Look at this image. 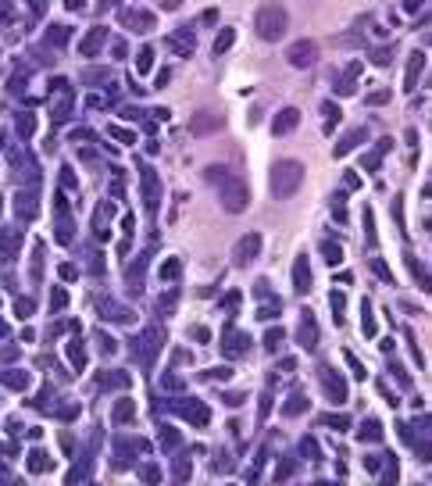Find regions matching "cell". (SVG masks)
Instances as JSON below:
<instances>
[{
	"instance_id": "obj_1",
	"label": "cell",
	"mask_w": 432,
	"mask_h": 486,
	"mask_svg": "<svg viewBox=\"0 0 432 486\" xmlns=\"http://www.w3.org/2000/svg\"><path fill=\"white\" fill-rule=\"evenodd\" d=\"M300 183H304V165H300V161H275V165H272L268 186H272V197H275V201H289V197L300 190Z\"/></svg>"
},
{
	"instance_id": "obj_2",
	"label": "cell",
	"mask_w": 432,
	"mask_h": 486,
	"mask_svg": "<svg viewBox=\"0 0 432 486\" xmlns=\"http://www.w3.org/2000/svg\"><path fill=\"white\" fill-rule=\"evenodd\" d=\"M254 29H257V36L261 40H268V43H275V40H283L289 29V14L283 4H265V7H257V14H254Z\"/></svg>"
},
{
	"instance_id": "obj_3",
	"label": "cell",
	"mask_w": 432,
	"mask_h": 486,
	"mask_svg": "<svg viewBox=\"0 0 432 486\" xmlns=\"http://www.w3.org/2000/svg\"><path fill=\"white\" fill-rule=\"evenodd\" d=\"M247 204H250L247 183H243L239 175H225V179H221V208L229 211V214H236V211H243Z\"/></svg>"
},
{
	"instance_id": "obj_4",
	"label": "cell",
	"mask_w": 432,
	"mask_h": 486,
	"mask_svg": "<svg viewBox=\"0 0 432 486\" xmlns=\"http://www.w3.org/2000/svg\"><path fill=\"white\" fill-rule=\"evenodd\" d=\"M286 61L293 68H311L314 61H318V43L314 40H300V43H293L286 50Z\"/></svg>"
},
{
	"instance_id": "obj_5",
	"label": "cell",
	"mask_w": 432,
	"mask_h": 486,
	"mask_svg": "<svg viewBox=\"0 0 432 486\" xmlns=\"http://www.w3.org/2000/svg\"><path fill=\"white\" fill-rule=\"evenodd\" d=\"M257 254H261V232H247V236L236 243V250H232V261H236V265H250Z\"/></svg>"
},
{
	"instance_id": "obj_6",
	"label": "cell",
	"mask_w": 432,
	"mask_h": 486,
	"mask_svg": "<svg viewBox=\"0 0 432 486\" xmlns=\"http://www.w3.org/2000/svg\"><path fill=\"white\" fill-rule=\"evenodd\" d=\"M296 340L304 350L318 347V326H314V315L311 311H300V329H296Z\"/></svg>"
},
{
	"instance_id": "obj_7",
	"label": "cell",
	"mask_w": 432,
	"mask_h": 486,
	"mask_svg": "<svg viewBox=\"0 0 432 486\" xmlns=\"http://www.w3.org/2000/svg\"><path fill=\"white\" fill-rule=\"evenodd\" d=\"M300 125V111L296 107H283L275 118H272V136H286L289 129H296Z\"/></svg>"
},
{
	"instance_id": "obj_8",
	"label": "cell",
	"mask_w": 432,
	"mask_h": 486,
	"mask_svg": "<svg viewBox=\"0 0 432 486\" xmlns=\"http://www.w3.org/2000/svg\"><path fill=\"white\" fill-rule=\"evenodd\" d=\"M215 129H221V115H215V111H200L190 122V133L193 136H204V133H215Z\"/></svg>"
},
{
	"instance_id": "obj_9",
	"label": "cell",
	"mask_w": 432,
	"mask_h": 486,
	"mask_svg": "<svg viewBox=\"0 0 432 486\" xmlns=\"http://www.w3.org/2000/svg\"><path fill=\"white\" fill-rule=\"evenodd\" d=\"M247 333H236V329H225V344H221V354L225 357H239V354H247Z\"/></svg>"
},
{
	"instance_id": "obj_10",
	"label": "cell",
	"mask_w": 432,
	"mask_h": 486,
	"mask_svg": "<svg viewBox=\"0 0 432 486\" xmlns=\"http://www.w3.org/2000/svg\"><path fill=\"white\" fill-rule=\"evenodd\" d=\"M157 197H161V183H157V175H154L150 168H143V204L154 211L157 204H161Z\"/></svg>"
},
{
	"instance_id": "obj_11",
	"label": "cell",
	"mask_w": 432,
	"mask_h": 486,
	"mask_svg": "<svg viewBox=\"0 0 432 486\" xmlns=\"http://www.w3.org/2000/svg\"><path fill=\"white\" fill-rule=\"evenodd\" d=\"M322 386H325V393L340 404V401H347V386H343V379L332 372V368H325V375H322Z\"/></svg>"
},
{
	"instance_id": "obj_12",
	"label": "cell",
	"mask_w": 432,
	"mask_h": 486,
	"mask_svg": "<svg viewBox=\"0 0 432 486\" xmlns=\"http://www.w3.org/2000/svg\"><path fill=\"white\" fill-rule=\"evenodd\" d=\"M293 282H296V290L300 293H307L311 290V265H307V258L300 254L296 258V265H293Z\"/></svg>"
},
{
	"instance_id": "obj_13",
	"label": "cell",
	"mask_w": 432,
	"mask_h": 486,
	"mask_svg": "<svg viewBox=\"0 0 432 486\" xmlns=\"http://www.w3.org/2000/svg\"><path fill=\"white\" fill-rule=\"evenodd\" d=\"M358 79H361V65H358V61H354V65L347 68V75L340 79V86H336V93H340V97H347V93H354V89H358V86H354Z\"/></svg>"
},
{
	"instance_id": "obj_14",
	"label": "cell",
	"mask_w": 432,
	"mask_h": 486,
	"mask_svg": "<svg viewBox=\"0 0 432 486\" xmlns=\"http://www.w3.org/2000/svg\"><path fill=\"white\" fill-rule=\"evenodd\" d=\"M368 136V133H364V129H350V133H347V136L340 139V143H336V157H343V154H350V150H354V147H358L361 139Z\"/></svg>"
},
{
	"instance_id": "obj_15",
	"label": "cell",
	"mask_w": 432,
	"mask_h": 486,
	"mask_svg": "<svg viewBox=\"0 0 432 486\" xmlns=\"http://www.w3.org/2000/svg\"><path fill=\"white\" fill-rule=\"evenodd\" d=\"M50 469H54V461H50L47 451H32L29 454V472H50Z\"/></svg>"
},
{
	"instance_id": "obj_16",
	"label": "cell",
	"mask_w": 432,
	"mask_h": 486,
	"mask_svg": "<svg viewBox=\"0 0 432 486\" xmlns=\"http://www.w3.org/2000/svg\"><path fill=\"white\" fill-rule=\"evenodd\" d=\"M232 43H236V29H221V32H218V40H215V47H211V50H215V58H221Z\"/></svg>"
},
{
	"instance_id": "obj_17",
	"label": "cell",
	"mask_w": 432,
	"mask_h": 486,
	"mask_svg": "<svg viewBox=\"0 0 432 486\" xmlns=\"http://www.w3.org/2000/svg\"><path fill=\"white\" fill-rule=\"evenodd\" d=\"M100 43H104V29H93V32L86 36V43H82L79 50H82V54L89 58V54H97V50H100Z\"/></svg>"
},
{
	"instance_id": "obj_18",
	"label": "cell",
	"mask_w": 432,
	"mask_h": 486,
	"mask_svg": "<svg viewBox=\"0 0 432 486\" xmlns=\"http://www.w3.org/2000/svg\"><path fill=\"white\" fill-rule=\"evenodd\" d=\"M425 68V54H411V65H407V89H415V79L418 71Z\"/></svg>"
},
{
	"instance_id": "obj_19",
	"label": "cell",
	"mask_w": 432,
	"mask_h": 486,
	"mask_svg": "<svg viewBox=\"0 0 432 486\" xmlns=\"http://www.w3.org/2000/svg\"><path fill=\"white\" fill-rule=\"evenodd\" d=\"M0 379H4V386H11V390H25V386H29V375H25V372H4Z\"/></svg>"
},
{
	"instance_id": "obj_20",
	"label": "cell",
	"mask_w": 432,
	"mask_h": 486,
	"mask_svg": "<svg viewBox=\"0 0 432 486\" xmlns=\"http://www.w3.org/2000/svg\"><path fill=\"white\" fill-rule=\"evenodd\" d=\"M283 411H286L289 418H293V415H304V411H307V397H304V393H293V397H289V404L283 408Z\"/></svg>"
},
{
	"instance_id": "obj_21",
	"label": "cell",
	"mask_w": 432,
	"mask_h": 486,
	"mask_svg": "<svg viewBox=\"0 0 432 486\" xmlns=\"http://www.w3.org/2000/svg\"><path fill=\"white\" fill-rule=\"evenodd\" d=\"M322 254H325V265H340L343 261V250H340V243H322Z\"/></svg>"
},
{
	"instance_id": "obj_22",
	"label": "cell",
	"mask_w": 432,
	"mask_h": 486,
	"mask_svg": "<svg viewBox=\"0 0 432 486\" xmlns=\"http://www.w3.org/2000/svg\"><path fill=\"white\" fill-rule=\"evenodd\" d=\"M379 436H382V425H379L375 418H368V422L361 425V440H368V443H371V440H379Z\"/></svg>"
},
{
	"instance_id": "obj_23",
	"label": "cell",
	"mask_w": 432,
	"mask_h": 486,
	"mask_svg": "<svg viewBox=\"0 0 432 486\" xmlns=\"http://www.w3.org/2000/svg\"><path fill=\"white\" fill-rule=\"evenodd\" d=\"M322 115H325V133H329V129H336V122H340V107H336V104H322Z\"/></svg>"
},
{
	"instance_id": "obj_24",
	"label": "cell",
	"mask_w": 432,
	"mask_h": 486,
	"mask_svg": "<svg viewBox=\"0 0 432 486\" xmlns=\"http://www.w3.org/2000/svg\"><path fill=\"white\" fill-rule=\"evenodd\" d=\"M136 415V408H133V401H118V408H115V418L118 422H129V418Z\"/></svg>"
},
{
	"instance_id": "obj_25",
	"label": "cell",
	"mask_w": 432,
	"mask_h": 486,
	"mask_svg": "<svg viewBox=\"0 0 432 486\" xmlns=\"http://www.w3.org/2000/svg\"><path fill=\"white\" fill-rule=\"evenodd\" d=\"M136 68H140V71H150V68H154V50H150V47H143V50H140Z\"/></svg>"
},
{
	"instance_id": "obj_26",
	"label": "cell",
	"mask_w": 432,
	"mask_h": 486,
	"mask_svg": "<svg viewBox=\"0 0 432 486\" xmlns=\"http://www.w3.org/2000/svg\"><path fill=\"white\" fill-rule=\"evenodd\" d=\"M279 344H283V329H268V333H265V347L279 350Z\"/></svg>"
},
{
	"instance_id": "obj_27",
	"label": "cell",
	"mask_w": 432,
	"mask_h": 486,
	"mask_svg": "<svg viewBox=\"0 0 432 486\" xmlns=\"http://www.w3.org/2000/svg\"><path fill=\"white\" fill-rule=\"evenodd\" d=\"M18 129H22V136H32V129H36V118H32V115H22V118H18Z\"/></svg>"
},
{
	"instance_id": "obj_28",
	"label": "cell",
	"mask_w": 432,
	"mask_h": 486,
	"mask_svg": "<svg viewBox=\"0 0 432 486\" xmlns=\"http://www.w3.org/2000/svg\"><path fill=\"white\" fill-rule=\"evenodd\" d=\"M18 211H22L25 218H32V214H36V204H32V197H18Z\"/></svg>"
},
{
	"instance_id": "obj_29",
	"label": "cell",
	"mask_w": 432,
	"mask_h": 486,
	"mask_svg": "<svg viewBox=\"0 0 432 486\" xmlns=\"http://www.w3.org/2000/svg\"><path fill=\"white\" fill-rule=\"evenodd\" d=\"M325 425H336V429H350V418H347V415H325Z\"/></svg>"
},
{
	"instance_id": "obj_30",
	"label": "cell",
	"mask_w": 432,
	"mask_h": 486,
	"mask_svg": "<svg viewBox=\"0 0 432 486\" xmlns=\"http://www.w3.org/2000/svg\"><path fill=\"white\" fill-rule=\"evenodd\" d=\"M111 136H115V139H122V143H133V139H136L133 133H129V129H122V125H111Z\"/></svg>"
},
{
	"instance_id": "obj_31",
	"label": "cell",
	"mask_w": 432,
	"mask_h": 486,
	"mask_svg": "<svg viewBox=\"0 0 432 486\" xmlns=\"http://www.w3.org/2000/svg\"><path fill=\"white\" fill-rule=\"evenodd\" d=\"M65 300H68V293H65V290H54V297H50V308H54V311H61V308H65Z\"/></svg>"
},
{
	"instance_id": "obj_32",
	"label": "cell",
	"mask_w": 432,
	"mask_h": 486,
	"mask_svg": "<svg viewBox=\"0 0 432 486\" xmlns=\"http://www.w3.org/2000/svg\"><path fill=\"white\" fill-rule=\"evenodd\" d=\"M14 311H18L22 318H29V315H32V300H25V297H22V300H14Z\"/></svg>"
},
{
	"instance_id": "obj_33",
	"label": "cell",
	"mask_w": 432,
	"mask_h": 486,
	"mask_svg": "<svg viewBox=\"0 0 432 486\" xmlns=\"http://www.w3.org/2000/svg\"><path fill=\"white\" fill-rule=\"evenodd\" d=\"M68 357L75 361V368H82V361H86V357H82V347H79V344H68Z\"/></svg>"
},
{
	"instance_id": "obj_34",
	"label": "cell",
	"mask_w": 432,
	"mask_h": 486,
	"mask_svg": "<svg viewBox=\"0 0 432 486\" xmlns=\"http://www.w3.org/2000/svg\"><path fill=\"white\" fill-rule=\"evenodd\" d=\"M389 54H393L389 47H386V50H375V54H371V61H375V65H389V61H393Z\"/></svg>"
},
{
	"instance_id": "obj_35",
	"label": "cell",
	"mask_w": 432,
	"mask_h": 486,
	"mask_svg": "<svg viewBox=\"0 0 432 486\" xmlns=\"http://www.w3.org/2000/svg\"><path fill=\"white\" fill-rule=\"evenodd\" d=\"M332 308H336V322L343 326V293H332Z\"/></svg>"
},
{
	"instance_id": "obj_36",
	"label": "cell",
	"mask_w": 432,
	"mask_h": 486,
	"mask_svg": "<svg viewBox=\"0 0 432 486\" xmlns=\"http://www.w3.org/2000/svg\"><path fill=\"white\" fill-rule=\"evenodd\" d=\"M161 443H164V447H175V443H179V433H175V429H164V433H161Z\"/></svg>"
},
{
	"instance_id": "obj_37",
	"label": "cell",
	"mask_w": 432,
	"mask_h": 486,
	"mask_svg": "<svg viewBox=\"0 0 432 486\" xmlns=\"http://www.w3.org/2000/svg\"><path fill=\"white\" fill-rule=\"evenodd\" d=\"M386 100H389V93H386V89H379V93H371V97H368V104H386Z\"/></svg>"
},
{
	"instance_id": "obj_38",
	"label": "cell",
	"mask_w": 432,
	"mask_h": 486,
	"mask_svg": "<svg viewBox=\"0 0 432 486\" xmlns=\"http://www.w3.org/2000/svg\"><path fill=\"white\" fill-rule=\"evenodd\" d=\"M175 272H179V261H168V265L161 268V276H164V279H172V276H175Z\"/></svg>"
},
{
	"instance_id": "obj_39",
	"label": "cell",
	"mask_w": 432,
	"mask_h": 486,
	"mask_svg": "<svg viewBox=\"0 0 432 486\" xmlns=\"http://www.w3.org/2000/svg\"><path fill=\"white\" fill-rule=\"evenodd\" d=\"M50 40H54V43H65V25H54V32H50Z\"/></svg>"
},
{
	"instance_id": "obj_40",
	"label": "cell",
	"mask_w": 432,
	"mask_h": 486,
	"mask_svg": "<svg viewBox=\"0 0 432 486\" xmlns=\"http://www.w3.org/2000/svg\"><path fill=\"white\" fill-rule=\"evenodd\" d=\"M225 404H229V408H236V404H243V397H239V393H229V397H225Z\"/></svg>"
},
{
	"instance_id": "obj_41",
	"label": "cell",
	"mask_w": 432,
	"mask_h": 486,
	"mask_svg": "<svg viewBox=\"0 0 432 486\" xmlns=\"http://www.w3.org/2000/svg\"><path fill=\"white\" fill-rule=\"evenodd\" d=\"M143 479H161V472H157V469L150 465V469H143Z\"/></svg>"
},
{
	"instance_id": "obj_42",
	"label": "cell",
	"mask_w": 432,
	"mask_h": 486,
	"mask_svg": "<svg viewBox=\"0 0 432 486\" xmlns=\"http://www.w3.org/2000/svg\"><path fill=\"white\" fill-rule=\"evenodd\" d=\"M61 279H75V268H72V265H61Z\"/></svg>"
},
{
	"instance_id": "obj_43",
	"label": "cell",
	"mask_w": 432,
	"mask_h": 486,
	"mask_svg": "<svg viewBox=\"0 0 432 486\" xmlns=\"http://www.w3.org/2000/svg\"><path fill=\"white\" fill-rule=\"evenodd\" d=\"M404 7H407V11H418V7H422V0H404Z\"/></svg>"
},
{
	"instance_id": "obj_44",
	"label": "cell",
	"mask_w": 432,
	"mask_h": 486,
	"mask_svg": "<svg viewBox=\"0 0 432 486\" xmlns=\"http://www.w3.org/2000/svg\"><path fill=\"white\" fill-rule=\"evenodd\" d=\"M65 4H68V7H75V11L82 7V0H65Z\"/></svg>"
},
{
	"instance_id": "obj_45",
	"label": "cell",
	"mask_w": 432,
	"mask_h": 486,
	"mask_svg": "<svg viewBox=\"0 0 432 486\" xmlns=\"http://www.w3.org/2000/svg\"><path fill=\"white\" fill-rule=\"evenodd\" d=\"M4 333H7V326H4V322H0V336H4Z\"/></svg>"
},
{
	"instance_id": "obj_46",
	"label": "cell",
	"mask_w": 432,
	"mask_h": 486,
	"mask_svg": "<svg viewBox=\"0 0 432 486\" xmlns=\"http://www.w3.org/2000/svg\"><path fill=\"white\" fill-rule=\"evenodd\" d=\"M0 211H4V201H0Z\"/></svg>"
}]
</instances>
